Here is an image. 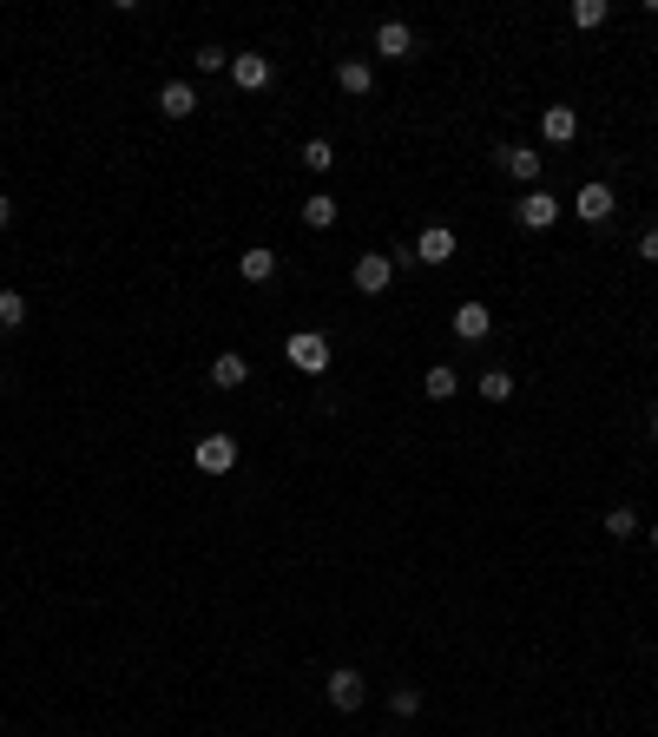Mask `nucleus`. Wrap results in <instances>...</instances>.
Returning <instances> with one entry per match:
<instances>
[{
  "instance_id": "nucleus-1",
  "label": "nucleus",
  "mask_w": 658,
  "mask_h": 737,
  "mask_svg": "<svg viewBox=\"0 0 658 737\" xmlns=\"http://www.w3.org/2000/svg\"><path fill=\"white\" fill-rule=\"evenodd\" d=\"M283 356H290V369H303V376H323L329 369V336L323 330H297L290 343H283Z\"/></svg>"
},
{
  "instance_id": "nucleus-2",
  "label": "nucleus",
  "mask_w": 658,
  "mask_h": 737,
  "mask_svg": "<svg viewBox=\"0 0 658 737\" xmlns=\"http://www.w3.org/2000/svg\"><path fill=\"white\" fill-rule=\"evenodd\" d=\"M520 224H527V231H553V224H560V198H553L547 185H533L527 198H520V211H514Z\"/></svg>"
},
{
  "instance_id": "nucleus-3",
  "label": "nucleus",
  "mask_w": 658,
  "mask_h": 737,
  "mask_svg": "<svg viewBox=\"0 0 658 737\" xmlns=\"http://www.w3.org/2000/svg\"><path fill=\"white\" fill-rule=\"evenodd\" d=\"M389 283H395V257H382V251L356 257V290H362V297H382Z\"/></svg>"
},
{
  "instance_id": "nucleus-4",
  "label": "nucleus",
  "mask_w": 658,
  "mask_h": 737,
  "mask_svg": "<svg viewBox=\"0 0 658 737\" xmlns=\"http://www.w3.org/2000/svg\"><path fill=\"white\" fill-rule=\"evenodd\" d=\"M191 461H198L204 474H231V468H237V441H231V435H204Z\"/></svg>"
},
{
  "instance_id": "nucleus-5",
  "label": "nucleus",
  "mask_w": 658,
  "mask_h": 737,
  "mask_svg": "<svg viewBox=\"0 0 658 737\" xmlns=\"http://www.w3.org/2000/svg\"><path fill=\"white\" fill-rule=\"evenodd\" d=\"M455 251H461V237L448 231V224H428V231L415 237V257H422V264H448Z\"/></svg>"
},
{
  "instance_id": "nucleus-6",
  "label": "nucleus",
  "mask_w": 658,
  "mask_h": 737,
  "mask_svg": "<svg viewBox=\"0 0 658 737\" xmlns=\"http://www.w3.org/2000/svg\"><path fill=\"white\" fill-rule=\"evenodd\" d=\"M362 691H369V685H362L356 665H336V672H329V705H336V711H356Z\"/></svg>"
},
{
  "instance_id": "nucleus-7",
  "label": "nucleus",
  "mask_w": 658,
  "mask_h": 737,
  "mask_svg": "<svg viewBox=\"0 0 658 737\" xmlns=\"http://www.w3.org/2000/svg\"><path fill=\"white\" fill-rule=\"evenodd\" d=\"M612 204H619V198H612V185H599V178H593V185H580L573 211H580L586 224H606V218H612Z\"/></svg>"
},
{
  "instance_id": "nucleus-8",
  "label": "nucleus",
  "mask_w": 658,
  "mask_h": 737,
  "mask_svg": "<svg viewBox=\"0 0 658 737\" xmlns=\"http://www.w3.org/2000/svg\"><path fill=\"white\" fill-rule=\"evenodd\" d=\"M231 79L244 86V93H264V86H270V60H264V53H237V60H231Z\"/></svg>"
},
{
  "instance_id": "nucleus-9",
  "label": "nucleus",
  "mask_w": 658,
  "mask_h": 737,
  "mask_svg": "<svg viewBox=\"0 0 658 737\" xmlns=\"http://www.w3.org/2000/svg\"><path fill=\"white\" fill-rule=\"evenodd\" d=\"M501 172L520 178V185H540V152H533V145H507V152H501Z\"/></svg>"
},
{
  "instance_id": "nucleus-10",
  "label": "nucleus",
  "mask_w": 658,
  "mask_h": 737,
  "mask_svg": "<svg viewBox=\"0 0 658 737\" xmlns=\"http://www.w3.org/2000/svg\"><path fill=\"white\" fill-rule=\"evenodd\" d=\"M376 53H382V60H408V53H415V33H408L402 20H382V27H376Z\"/></svg>"
},
{
  "instance_id": "nucleus-11",
  "label": "nucleus",
  "mask_w": 658,
  "mask_h": 737,
  "mask_svg": "<svg viewBox=\"0 0 658 737\" xmlns=\"http://www.w3.org/2000/svg\"><path fill=\"white\" fill-rule=\"evenodd\" d=\"M158 106H165V119H191V112H198V93H191L185 79H165V86H158Z\"/></svg>"
},
{
  "instance_id": "nucleus-12",
  "label": "nucleus",
  "mask_w": 658,
  "mask_h": 737,
  "mask_svg": "<svg viewBox=\"0 0 658 737\" xmlns=\"http://www.w3.org/2000/svg\"><path fill=\"white\" fill-rule=\"evenodd\" d=\"M540 132H547V145H566L573 132H580V112H573V106H547V112H540Z\"/></svg>"
},
{
  "instance_id": "nucleus-13",
  "label": "nucleus",
  "mask_w": 658,
  "mask_h": 737,
  "mask_svg": "<svg viewBox=\"0 0 658 737\" xmlns=\"http://www.w3.org/2000/svg\"><path fill=\"white\" fill-rule=\"evenodd\" d=\"M487 330H494V316H487V303H461V310H455V336H461V343H481Z\"/></svg>"
},
{
  "instance_id": "nucleus-14",
  "label": "nucleus",
  "mask_w": 658,
  "mask_h": 737,
  "mask_svg": "<svg viewBox=\"0 0 658 737\" xmlns=\"http://www.w3.org/2000/svg\"><path fill=\"white\" fill-rule=\"evenodd\" d=\"M237 277H244V283H270V277H277V251H264V244H251V251L237 257Z\"/></svg>"
},
{
  "instance_id": "nucleus-15",
  "label": "nucleus",
  "mask_w": 658,
  "mask_h": 737,
  "mask_svg": "<svg viewBox=\"0 0 658 737\" xmlns=\"http://www.w3.org/2000/svg\"><path fill=\"white\" fill-rule=\"evenodd\" d=\"M244 376H251V362L237 356V349H224V356L211 362V382H218V389H244Z\"/></svg>"
},
{
  "instance_id": "nucleus-16",
  "label": "nucleus",
  "mask_w": 658,
  "mask_h": 737,
  "mask_svg": "<svg viewBox=\"0 0 658 737\" xmlns=\"http://www.w3.org/2000/svg\"><path fill=\"white\" fill-rule=\"evenodd\" d=\"M369 79H376V73H369V60H343V66H336V86H343L349 99L369 93Z\"/></svg>"
},
{
  "instance_id": "nucleus-17",
  "label": "nucleus",
  "mask_w": 658,
  "mask_h": 737,
  "mask_svg": "<svg viewBox=\"0 0 658 737\" xmlns=\"http://www.w3.org/2000/svg\"><path fill=\"white\" fill-rule=\"evenodd\" d=\"M422 389H428V402H448V395L461 389V376H455V369H448V362H435V369H428V376H422Z\"/></svg>"
},
{
  "instance_id": "nucleus-18",
  "label": "nucleus",
  "mask_w": 658,
  "mask_h": 737,
  "mask_svg": "<svg viewBox=\"0 0 658 737\" xmlns=\"http://www.w3.org/2000/svg\"><path fill=\"white\" fill-rule=\"evenodd\" d=\"M303 224H310V231H329V224H336V198H329V191L303 198Z\"/></svg>"
},
{
  "instance_id": "nucleus-19",
  "label": "nucleus",
  "mask_w": 658,
  "mask_h": 737,
  "mask_svg": "<svg viewBox=\"0 0 658 737\" xmlns=\"http://www.w3.org/2000/svg\"><path fill=\"white\" fill-rule=\"evenodd\" d=\"M514 395V376L507 369H481V402H507Z\"/></svg>"
},
{
  "instance_id": "nucleus-20",
  "label": "nucleus",
  "mask_w": 658,
  "mask_h": 737,
  "mask_svg": "<svg viewBox=\"0 0 658 737\" xmlns=\"http://www.w3.org/2000/svg\"><path fill=\"white\" fill-rule=\"evenodd\" d=\"M27 323V297L20 290H0V330H20Z\"/></svg>"
},
{
  "instance_id": "nucleus-21",
  "label": "nucleus",
  "mask_w": 658,
  "mask_h": 737,
  "mask_svg": "<svg viewBox=\"0 0 658 737\" xmlns=\"http://www.w3.org/2000/svg\"><path fill=\"white\" fill-rule=\"evenodd\" d=\"M606 534L612 540H632V534H639V514H632V507H612V514H606Z\"/></svg>"
},
{
  "instance_id": "nucleus-22",
  "label": "nucleus",
  "mask_w": 658,
  "mask_h": 737,
  "mask_svg": "<svg viewBox=\"0 0 658 737\" xmlns=\"http://www.w3.org/2000/svg\"><path fill=\"white\" fill-rule=\"evenodd\" d=\"M303 165H310V172H329V165H336V145H329V139H310V145H303Z\"/></svg>"
},
{
  "instance_id": "nucleus-23",
  "label": "nucleus",
  "mask_w": 658,
  "mask_h": 737,
  "mask_svg": "<svg viewBox=\"0 0 658 737\" xmlns=\"http://www.w3.org/2000/svg\"><path fill=\"white\" fill-rule=\"evenodd\" d=\"M606 14H612L606 0H573V27H599Z\"/></svg>"
},
{
  "instance_id": "nucleus-24",
  "label": "nucleus",
  "mask_w": 658,
  "mask_h": 737,
  "mask_svg": "<svg viewBox=\"0 0 658 737\" xmlns=\"http://www.w3.org/2000/svg\"><path fill=\"white\" fill-rule=\"evenodd\" d=\"M191 60H198V73H224V60H231V53H224V47H198Z\"/></svg>"
},
{
  "instance_id": "nucleus-25",
  "label": "nucleus",
  "mask_w": 658,
  "mask_h": 737,
  "mask_svg": "<svg viewBox=\"0 0 658 737\" xmlns=\"http://www.w3.org/2000/svg\"><path fill=\"white\" fill-rule=\"evenodd\" d=\"M389 705L402 711V718H415V711H422V691H415V685H402V691H395V698H389Z\"/></svg>"
},
{
  "instance_id": "nucleus-26",
  "label": "nucleus",
  "mask_w": 658,
  "mask_h": 737,
  "mask_svg": "<svg viewBox=\"0 0 658 737\" xmlns=\"http://www.w3.org/2000/svg\"><path fill=\"white\" fill-rule=\"evenodd\" d=\"M639 257H652V264H658V231H645V237H639Z\"/></svg>"
},
{
  "instance_id": "nucleus-27",
  "label": "nucleus",
  "mask_w": 658,
  "mask_h": 737,
  "mask_svg": "<svg viewBox=\"0 0 658 737\" xmlns=\"http://www.w3.org/2000/svg\"><path fill=\"white\" fill-rule=\"evenodd\" d=\"M7 224H14V198H7V191H0V231H7Z\"/></svg>"
},
{
  "instance_id": "nucleus-28",
  "label": "nucleus",
  "mask_w": 658,
  "mask_h": 737,
  "mask_svg": "<svg viewBox=\"0 0 658 737\" xmlns=\"http://www.w3.org/2000/svg\"><path fill=\"white\" fill-rule=\"evenodd\" d=\"M652 547H658V527H652Z\"/></svg>"
},
{
  "instance_id": "nucleus-29",
  "label": "nucleus",
  "mask_w": 658,
  "mask_h": 737,
  "mask_svg": "<svg viewBox=\"0 0 658 737\" xmlns=\"http://www.w3.org/2000/svg\"><path fill=\"white\" fill-rule=\"evenodd\" d=\"M652 435H658V415H652Z\"/></svg>"
}]
</instances>
